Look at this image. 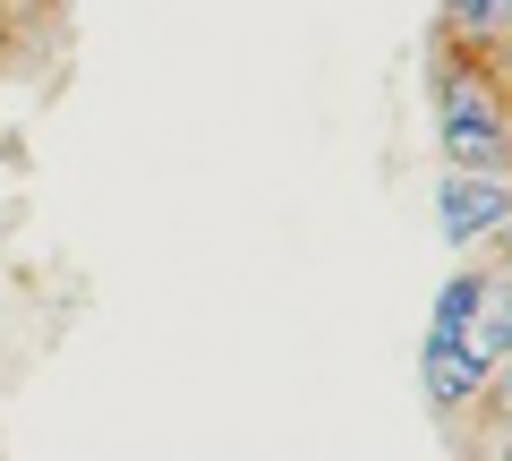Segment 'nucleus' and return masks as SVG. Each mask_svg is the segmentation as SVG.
<instances>
[{"instance_id": "7ed1b4c3", "label": "nucleus", "mask_w": 512, "mask_h": 461, "mask_svg": "<svg viewBox=\"0 0 512 461\" xmlns=\"http://www.w3.org/2000/svg\"><path fill=\"white\" fill-rule=\"evenodd\" d=\"M478 308H487V257L461 265V274H444L436 308H427V333H470V325H478Z\"/></svg>"}, {"instance_id": "f257e3e1", "label": "nucleus", "mask_w": 512, "mask_h": 461, "mask_svg": "<svg viewBox=\"0 0 512 461\" xmlns=\"http://www.w3.org/2000/svg\"><path fill=\"white\" fill-rule=\"evenodd\" d=\"M436 214L453 248H487L512 222V180H487V171H444L436 180Z\"/></svg>"}, {"instance_id": "f03ea898", "label": "nucleus", "mask_w": 512, "mask_h": 461, "mask_svg": "<svg viewBox=\"0 0 512 461\" xmlns=\"http://www.w3.org/2000/svg\"><path fill=\"white\" fill-rule=\"evenodd\" d=\"M419 376H427L436 419H461V410H478V393L495 385V359H478L461 333H427L419 342Z\"/></svg>"}, {"instance_id": "0eeeda50", "label": "nucleus", "mask_w": 512, "mask_h": 461, "mask_svg": "<svg viewBox=\"0 0 512 461\" xmlns=\"http://www.w3.org/2000/svg\"><path fill=\"white\" fill-rule=\"evenodd\" d=\"M504 26H512V0H504Z\"/></svg>"}, {"instance_id": "20e7f679", "label": "nucleus", "mask_w": 512, "mask_h": 461, "mask_svg": "<svg viewBox=\"0 0 512 461\" xmlns=\"http://www.w3.org/2000/svg\"><path fill=\"white\" fill-rule=\"evenodd\" d=\"M478 257H487V265H495V274H512V222H504V231H495V240H487V248H478Z\"/></svg>"}, {"instance_id": "423d86ee", "label": "nucleus", "mask_w": 512, "mask_h": 461, "mask_svg": "<svg viewBox=\"0 0 512 461\" xmlns=\"http://www.w3.org/2000/svg\"><path fill=\"white\" fill-rule=\"evenodd\" d=\"M0 60H9V9H0Z\"/></svg>"}, {"instance_id": "39448f33", "label": "nucleus", "mask_w": 512, "mask_h": 461, "mask_svg": "<svg viewBox=\"0 0 512 461\" xmlns=\"http://www.w3.org/2000/svg\"><path fill=\"white\" fill-rule=\"evenodd\" d=\"M487 461H512V427H495V436H487Z\"/></svg>"}]
</instances>
